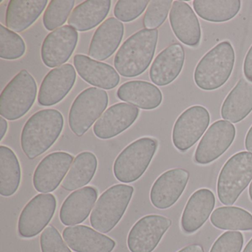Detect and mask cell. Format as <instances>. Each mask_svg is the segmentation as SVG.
Returning <instances> with one entry per match:
<instances>
[{"mask_svg":"<svg viewBox=\"0 0 252 252\" xmlns=\"http://www.w3.org/2000/svg\"><path fill=\"white\" fill-rule=\"evenodd\" d=\"M243 252H252V240L248 243V244L246 245V248H245Z\"/></svg>","mask_w":252,"mask_h":252,"instance_id":"43","label":"cell"},{"mask_svg":"<svg viewBox=\"0 0 252 252\" xmlns=\"http://www.w3.org/2000/svg\"><path fill=\"white\" fill-rule=\"evenodd\" d=\"M139 116V110L132 104L118 103L107 109L94 126L97 138H114L133 125Z\"/></svg>","mask_w":252,"mask_h":252,"instance_id":"17","label":"cell"},{"mask_svg":"<svg viewBox=\"0 0 252 252\" xmlns=\"http://www.w3.org/2000/svg\"><path fill=\"white\" fill-rule=\"evenodd\" d=\"M66 244L58 230L53 225H48L41 234L42 252H72Z\"/></svg>","mask_w":252,"mask_h":252,"instance_id":"37","label":"cell"},{"mask_svg":"<svg viewBox=\"0 0 252 252\" xmlns=\"http://www.w3.org/2000/svg\"><path fill=\"white\" fill-rule=\"evenodd\" d=\"M193 8L203 20L211 23H225L237 16L241 2L240 0H194Z\"/></svg>","mask_w":252,"mask_h":252,"instance_id":"30","label":"cell"},{"mask_svg":"<svg viewBox=\"0 0 252 252\" xmlns=\"http://www.w3.org/2000/svg\"><path fill=\"white\" fill-rule=\"evenodd\" d=\"M63 236L67 246L76 252H112L116 245L113 239L87 225L67 227Z\"/></svg>","mask_w":252,"mask_h":252,"instance_id":"20","label":"cell"},{"mask_svg":"<svg viewBox=\"0 0 252 252\" xmlns=\"http://www.w3.org/2000/svg\"><path fill=\"white\" fill-rule=\"evenodd\" d=\"M149 0H120L114 8V15L124 23H129L139 17L145 11Z\"/></svg>","mask_w":252,"mask_h":252,"instance_id":"36","label":"cell"},{"mask_svg":"<svg viewBox=\"0 0 252 252\" xmlns=\"http://www.w3.org/2000/svg\"><path fill=\"white\" fill-rule=\"evenodd\" d=\"M117 96L122 101L146 110L157 108L163 100L160 89L144 81H131L123 84L118 90Z\"/></svg>","mask_w":252,"mask_h":252,"instance_id":"27","label":"cell"},{"mask_svg":"<svg viewBox=\"0 0 252 252\" xmlns=\"http://www.w3.org/2000/svg\"><path fill=\"white\" fill-rule=\"evenodd\" d=\"M73 156L64 152L51 153L39 163L33 177L35 189L41 193L58 188L73 162Z\"/></svg>","mask_w":252,"mask_h":252,"instance_id":"13","label":"cell"},{"mask_svg":"<svg viewBox=\"0 0 252 252\" xmlns=\"http://www.w3.org/2000/svg\"><path fill=\"white\" fill-rule=\"evenodd\" d=\"M211 222L220 229L252 231V215L236 206H222L215 209L211 215Z\"/></svg>","mask_w":252,"mask_h":252,"instance_id":"32","label":"cell"},{"mask_svg":"<svg viewBox=\"0 0 252 252\" xmlns=\"http://www.w3.org/2000/svg\"><path fill=\"white\" fill-rule=\"evenodd\" d=\"M178 252H204V250L200 245L192 244L186 246Z\"/></svg>","mask_w":252,"mask_h":252,"instance_id":"40","label":"cell"},{"mask_svg":"<svg viewBox=\"0 0 252 252\" xmlns=\"http://www.w3.org/2000/svg\"><path fill=\"white\" fill-rule=\"evenodd\" d=\"M105 91L90 88L82 91L73 101L69 113V126L72 132L81 137L88 132L108 105Z\"/></svg>","mask_w":252,"mask_h":252,"instance_id":"8","label":"cell"},{"mask_svg":"<svg viewBox=\"0 0 252 252\" xmlns=\"http://www.w3.org/2000/svg\"><path fill=\"white\" fill-rule=\"evenodd\" d=\"M243 73L246 79L252 82V45L249 48L243 64Z\"/></svg>","mask_w":252,"mask_h":252,"instance_id":"39","label":"cell"},{"mask_svg":"<svg viewBox=\"0 0 252 252\" xmlns=\"http://www.w3.org/2000/svg\"><path fill=\"white\" fill-rule=\"evenodd\" d=\"M48 5V0H11L7 8L5 23L12 32H24L30 28Z\"/></svg>","mask_w":252,"mask_h":252,"instance_id":"26","label":"cell"},{"mask_svg":"<svg viewBox=\"0 0 252 252\" xmlns=\"http://www.w3.org/2000/svg\"><path fill=\"white\" fill-rule=\"evenodd\" d=\"M98 160L94 153L83 152L76 156L62 187L67 191H73L89 184L96 172Z\"/></svg>","mask_w":252,"mask_h":252,"instance_id":"29","label":"cell"},{"mask_svg":"<svg viewBox=\"0 0 252 252\" xmlns=\"http://www.w3.org/2000/svg\"><path fill=\"white\" fill-rule=\"evenodd\" d=\"M252 179V153L240 152L231 156L220 172L218 195L222 204H234Z\"/></svg>","mask_w":252,"mask_h":252,"instance_id":"7","label":"cell"},{"mask_svg":"<svg viewBox=\"0 0 252 252\" xmlns=\"http://www.w3.org/2000/svg\"><path fill=\"white\" fill-rule=\"evenodd\" d=\"M134 188L132 186L117 184L107 189L98 198L91 213L93 228L107 234L116 226L130 203Z\"/></svg>","mask_w":252,"mask_h":252,"instance_id":"4","label":"cell"},{"mask_svg":"<svg viewBox=\"0 0 252 252\" xmlns=\"http://www.w3.org/2000/svg\"><path fill=\"white\" fill-rule=\"evenodd\" d=\"M235 135V126L230 122L219 120L212 124L196 149L194 161L202 165L215 161L229 148Z\"/></svg>","mask_w":252,"mask_h":252,"instance_id":"12","label":"cell"},{"mask_svg":"<svg viewBox=\"0 0 252 252\" xmlns=\"http://www.w3.org/2000/svg\"><path fill=\"white\" fill-rule=\"evenodd\" d=\"M54 194H39L32 198L22 211L18 220V233L23 238L36 237L51 222L57 209Z\"/></svg>","mask_w":252,"mask_h":252,"instance_id":"9","label":"cell"},{"mask_svg":"<svg viewBox=\"0 0 252 252\" xmlns=\"http://www.w3.org/2000/svg\"><path fill=\"white\" fill-rule=\"evenodd\" d=\"M21 182V167L15 153L9 147H0V194H15Z\"/></svg>","mask_w":252,"mask_h":252,"instance_id":"31","label":"cell"},{"mask_svg":"<svg viewBox=\"0 0 252 252\" xmlns=\"http://www.w3.org/2000/svg\"><path fill=\"white\" fill-rule=\"evenodd\" d=\"M76 79V70L71 64H66L53 69L42 81L38 102L45 107L58 104L71 91Z\"/></svg>","mask_w":252,"mask_h":252,"instance_id":"16","label":"cell"},{"mask_svg":"<svg viewBox=\"0 0 252 252\" xmlns=\"http://www.w3.org/2000/svg\"><path fill=\"white\" fill-rule=\"evenodd\" d=\"M215 205L214 193L200 189L189 197L181 218V227L187 234H192L207 220Z\"/></svg>","mask_w":252,"mask_h":252,"instance_id":"24","label":"cell"},{"mask_svg":"<svg viewBox=\"0 0 252 252\" xmlns=\"http://www.w3.org/2000/svg\"><path fill=\"white\" fill-rule=\"evenodd\" d=\"M171 225L172 220L161 215L141 218L128 234V249L130 252H153Z\"/></svg>","mask_w":252,"mask_h":252,"instance_id":"11","label":"cell"},{"mask_svg":"<svg viewBox=\"0 0 252 252\" xmlns=\"http://www.w3.org/2000/svg\"><path fill=\"white\" fill-rule=\"evenodd\" d=\"M158 32L143 29L128 38L116 54L115 68L126 78L140 76L151 64L157 46Z\"/></svg>","mask_w":252,"mask_h":252,"instance_id":"2","label":"cell"},{"mask_svg":"<svg viewBox=\"0 0 252 252\" xmlns=\"http://www.w3.org/2000/svg\"><path fill=\"white\" fill-rule=\"evenodd\" d=\"M73 63L78 74L83 80L94 87L111 90L117 87L120 76L110 64L93 60L82 54H76Z\"/></svg>","mask_w":252,"mask_h":252,"instance_id":"22","label":"cell"},{"mask_svg":"<svg viewBox=\"0 0 252 252\" xmlns=\"http://www.w3.org/2000/svg\"><path fill=\"white\" fill-rule=\"evenodd\" d=\"M249 197H250L251 200H252V181L250 187H249Z\"/></svg>","mask_w":252,"mask_h":252,"instance_id":"44","label":"cell"},{"mask_svg":"<svg viewBox=\"0 0 252 252\" xmlns=\"http://www.w3.org/2000/svg\"><path fill=\"white\" fill-rule=\"evenodd\" d=\"M158 145L157 140L144 137L127 146L115 160L113 173L116 179L124 184L139 179L150 166Z\"/></svg>","mask_w":252,"mask_h":252,"instance_id":"5","label":"cell"},{"mask_svg":"<svg viewBox=\"0 0 252 252\" xmlns=\"http://www.w3.org/2000/svg\"><path fill=\"white\" fill-rule=\"evenodd\" d=\"M189 172L177 168L166 171L156 181L150 191L152 204L159 209H169L180 198L187 187Z\"/></svg>","mask_w":252,"mask_h":252,"instance_id":"15","label":"cell"},{"mask_svg":"<svg viewBox=\"0 0 252 252\" xmlns=\"http://www.w3.org/2000/svg\"><path fill=\"white\" fill-rule=\"evenodd\" d=\"M78 39L77 32L70 26L51 32L45 37L41 49L44 64L54 68L67 63L77 45Z\"/></svg>","mask_w":252,"mask_h":252,"instance_id":"14","label":"cell"},{"mask_svg":"<svg viewBox=\"0 0 252 252\" xmlns=\"http://www.w3.org/2000/svg\"><path fill=\"white\" fill-rule=\"evenodd\" d=\"M210 123V115L202 106L187 109L177 119L172 131V142L179 151L186 152L201 138Z\"/></svg>","mask_w":252,"mask_h":252,"instance_id":"10","label":"cell"},{"mask_svg":"<svg viewBox=\"0 0 252 252\" xmlns=\"http://www.w3.org/2000/svg\"><path fill=\"white\" fill-rule=\"evenodd\" d=\"M243 246V236L239 231H227L218 237L210 252H240Z\"/></svg>","mask_w":252,"mask_h":252,"instance_id":"38","label":"cell"},{"mask_svg":"<svg viewBox=\"0 0 252 252\" xmlns=\"http://www.w3.org/2000/svg\"><path fill=\"white\" fill-rule=\"evenodd\" d=\"M245 147L248 151L252 153V126L248 131L246 135V140H245Z\"/></svg>","mask_w":252,"mask_h":252,"instance_id":"42","label":"cell"},{"mask_svg":"<svg viewBox=\"0 0 252 252\" xmlns=\"http://www.w3.org/2000/svg\"><path fill=\"white\" fill-rule=\"evenodd\" d=\"M185 61V51L182 45L174 43L157 56L150 70L152 82L163 87L175 80L182 71Z\"/></svg>","mask_w":252,"mask_h":252,"instance_id":"19","label":"cell"},{"mask_svg":"<svg viewBox=\"0 0 252 252\" xmlns=\"http://www.w3.org/2000/svg\"><path fill=\"white\" fill-rule=\"evenodd\" d=\"M172 32L184 45L191 48L198 46L201 40L200 23L189 5L184 1H175L169 14Z\"/></svg>","mask_w":252,"mask_h":252,"instance_id":"18","label":"cell"},{"mask_svg":"<svg viewBox=\"0 0 252 252\" xmlns=\"http://www.w3.org/2000/svg\"><path fill=\"white\" fill-rule=\"evenodd\" d=\"M8 130V122L1 116L0 118V140L2 141Z\"/></svg>","mask_w":252,"mask_h":252,"instance_id":"41","label":"cell"},{"mask_svg":"<svg viewBox=\"0 0 252 252\" xmlns=\"http://www.w3.org/2000/svg\"><path fill=\"white\" fill-rule=\"evenodd\" d=\"M24 40L15 32L0 25V57L3 60H14L26 54Z\"/></svg>","mask_w":252,"mask_h":252,"instance_id":"34","label":"cell"},{"mask_svg":"<svg viewBox=\"0 0 252 252\" xmlns=\"http://www.w3.org/2000/svg\"><path fill=\"white\" fill-rule=\"evenodd\" d=\"M98 198V190L94 187H85L72 192L60 209V218L64 225L82 223L89 216Z\"/></svg>","mask_w":252,"mask_h":252,"instance_id":"23","label":"cell"},{"mask_svg":"<svg viewBox=\"0 0 252 252\" xmlns=\"http://www.w3.org/2000/svg\"><path fill=\"white\" fill-rule=\"evenodd\" d=\"M235 62V53L228 41L214 47L199 62L194 73L196 85L203 91H215L226 83Z\"/></svg>","mask_w":252,"mask_h":252,"instance_id":"3","label":"cell"},{"mask_svg":"<svg viewBox=\"0 0 252 252\" xmlns=\"http://www.w3.org/2000/svg\"><path fill=\"white\" fill-rule=\"evenodd\" d=\"M172 0H153L149 4L144 14L143 25L146 29L156 30L160 27L167 18Z\"/></svg>","mask_w":252,"mask_h":252,"instance_id":"35","label":"cell"},{"mask_svg":"<svg viewBox=\"0 0 252 252\" xmlns=\"http://www.w3.org/2000/svg\"><path fill=\"white\" fill-rule=\"evenodd\" d=\"M252 111V82L241 78L224 100L221 107L222 119L238 123Z\"/></svg>","mask_w":252,"mask_h":252,"instance_id":"25","label":"cell"},{"mask_svg":"<svg viewBox=\"0 0 252 252\" xmlns=\"http://www.w3.org/2000/svg\"><path fill=\"white\" fill-rule=\"evenodd\" d=\"M64 118L59 110H42L26 122L21 134V147L29 159L48 151L63 132Z\"/></svg>","mask_w":252,"mask_h":252,"instance_id":"1","label":"cell"},{"mask_svg":"<svg viewBox=\"0 0 252 252\" xmlns=\"http://www.w3.org/2000/svg\"><path fill=\"white\" fill-rule=\"evenodd\" d=\"M110 0H88L73 10L68 25L78 32L91 30L101 24L110 12Z\"/></svg>","mask_w":252,"mask_h":252,"instance_id":"28","label":"cell"},{"mask_svg":"<svg viewBox=\"0 0 252 252\" xmlns=\"http://www.w3.org/2000/svg\"><path fill=\"white\" fill-rule=\"evenodd\" d=\"M124 33L123 23L113 17L107 19L93 36L88 52L90 57L98 61L110 58L120 45Z\"/></svg>","mask_w":252,"mask_h":252,"instance_id":"21","label":"cell"},{"mask_svg":"<svg viewBox=\"0 0 252 252\" xmlns=\"http://www.w3.org/2000/svg\"><path fill=\"white\" fill-rule=\"evenodd\" d=\"M36 94L37 85L34 78L27 70H21L1 94L0 115L9 121L21 119L32 109Z\"/></svg>","mask_w":252,"mask_h":252,"instance_id":"6","label":"cell"},{"mask_svg":"<svg viewBox=\"0 0 252 252\" xmlns=\"http://www.w3.org/2000/svg\"><path fill=\"white\" fill-rule=\"evenodd\" d=\"M75 5L74 0H52L43 16V24L48 31L60 29L67 21Z\"/></svg>","mask_w":252,"mask_h":252,"instance_id":"33","label":"cell"}]
</instances>
